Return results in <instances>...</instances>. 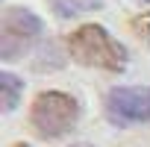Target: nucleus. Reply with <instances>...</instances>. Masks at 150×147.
<instances>
[{"label": "nucleus", "instance_id": "obj_4", "mask_svg": "<svg viewBox=\"0 0 150 147\" xmlns=\"http://www.w3.org/2000/svg\"><path fill=\"white\" fill-rule=\"evenodd\" d=\"M103 112L115 127L150 121V86H115L106 91Z\"/></svg>", "mask_w": 150, "mask_h": 147}, {"label": "nucleus", "instance_id": "obj_1", "mask_svg": "<svg viewBox=\"0 0 150 147\" xmlns=\"http://www.w3.org/2000/svg\"><path fill=\"white\" fill-rule=\"evenodd\" d=\"M68 50H71V59L77 65L97 68V71H106V74H121L129 62L124 44L109 30H103L100 24L77 27L68 38Z\"/></svg>", "mask_w": 150, "mask_h": 147}, {"label": "nucleus", "instance_id": "obj_9", "mask_svg": "<svg viewBox=\"0 0 150 147\" xmlns=\"http://www.w3.org/2000/svg\"><path fill=\"white\" fill-rule=\"evenodd\" d=\"M15 147H30V144H15Z\"/></svg>", "mask_w": 150, "mask_h": 147}, {"label": "nucleus", "instance_id": "obj_2", "mask_svg": "<svg viewBox=\"0 0 150 147\" xmlns=\"http://www.w3.org/2000/svg\"><path fill=\"white\" fill-rule=\"evenodd\" d=\"M80 121V103L65 91H41L33 100L30 124L41 138H62Z\"/></svg>", "mask_w": 150, "mask_h": 147}, {"label": "nucleus", "instance_id": "obj_6", "mask_svg": "<svg viewBox=\"0 0 150 147\" xmlns=\"http://www.w3.org/2000/svg\"><path fill=\"white\" fill-rule=\"evenodd\" d=\"M53 3H71V6L65 9V18H68V15H77V12H83V9H97V6H103V0H53Z\"/></svg>", "mask_w": 150, "mask_h": 147}, {"label": "nucleus", "instance_id": "obj_5", "mask_svg": "<svg viewBox=\"0 0 150 147\" xmlns=\"http://www.w3.org/2000/svg\"><path fill=\"white\" fill-rule=\"evenodd\" d=\"M21 91H24V83L15 77L12 71H3L0 74V112H12L18 103H21Z\"/></svg>", "mask_w": 150, "mask_h": 147}, {"label": "nucleus", "instance_id": "obj_7", "mask_svg": "<svg viewBox=\"0 0 150 147\" xmlns=\"http://www.w3.org/2000/svg\"><path fill=\"white\" fill-rule=\"evenodd\" d=\"M129 27H132V33H135L141 41H150V15H135V18L129 21Z\"/></svg>", "mask_w": 150, "mask_h": 147}, {"label": "nucleus", "instance_id": "obj_3", "mask_svg": "<svg viewBox=\"0 0 150 147\" xmlns=\"http://www.w3.org/2000/svg\"><path fill=\"white\" fill-rule=\"evenodd\" d=\"M44 33V24L35 12L21 9V6H6L3 9V30H0V59L3 62H18L27 50L38 44Z\"/></svg>", "mask_w": 150, "mask_h": 147}, {"label": "nucleus", "instance_id": "obj_8", "mask_svg": "<svg viewBox=\"0 0 150 147\" xmlns=\"http://www.w3.org/2000/svg\"><path fill=\"white\" fill-rule=\"evenodd\" d=\"M71 147H91V144H71Z\"/></svg>", "mask_w": 150, "mask_h": 147}]
</instances>
